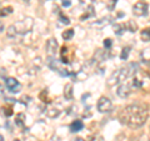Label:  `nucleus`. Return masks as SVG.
Returning a JSON list of instances; mask_svg holds the SVG:
<instances>
[{
    "mask_svg": "<svg viewBox=\"0 0 150 141\" xmlns=\"http://www.w3.org/2000/svg\"><path fill=\"white\" fill-rule=\"evenodd\" d=\"M5 70H4V69H0V76H3V78H5Z\"/></svg>",
    "mask_w": 150,
    "mask_h": 141,
    "instance_id": "c756f323",
    "label": "nucleus"
},
{
    "mask_svg": "<svg viewBox=\"0 0 150 141\" xmlns=\"http://www.w3.org/2000/svg\"><path fill=\"white\" fill-rule=\"evenodd\" d=\"M148 9H149V6L146 3L139 1L133 6V13H134V15H137V16H144V15H148Z\"/></svg>",
    "mask_w": 150,
    "mask_h": 141,
    "instance_id": "423d86ee",
    "label": "nucleus"
},
{
    "mask_svg": "<svg viewBox=\"0 0 150 141\" xmlns=\"http://www.w3.org/2000/svg\"><path fill=\"white\" fill-rule=\"evenodd\" d=\"M112 20H114V18H112L111 15H108V16H104V18L99 19V20H96L95 23H93L91 26H94V27H99V29H101V27H104V26H106V25H109Z\"/></svg>",
    "mask_w": 150,
    "mask_h": 141,
    "instance_id": "6e6552de",
    "label": "nucleus"
},
{
    "mask_svg": "<svg viewBox=\"0 0 150 141\" xmlns=\"http://www.w3.org/2000/svg\"><path fill=\"white\" fill-rule=\"evenodd\" d=\"M56 50H58V41L54 37H51L46 41V51L50 56H54L56 54Z\"/></svg>",
    "mask_w": 150,
    "mask_h": 141,
    "instance_id": "0eeeda50",
    "label": "nucleus"
},
{
    "mask_svg": "<svg viewBox=\"0 0 150 141\" xmlns=\"http://www.w3.org/2000/svg\"><path fill=\"white\" fill-rule=\"evenodd\" d=\"M0 141H4V137H3V135H0Z\"/></svg>",
    "mask_w": 150,
    "mask_h": 141,
    "instance_id": "72a5a7b5",
    "label": "nucleus"
},
{
    "mask_svg": "<svg viewBox=\"0 0 150 141\" xmlns=\"http://www.w3.org/2000/svg\"><path fill=\"white\" fill-rule=\"evenodd\" d=\"M16 35V32H15V30H14V26L13 25H10L8 27V36L9 37H14Z\"/></svg>",
    "mask_w": 150,
    "mask_h": 141,
    "instance_id": "b1692460",
    "label": "nucleus"
},
{
    "mask_svg": "<svg viewBox=\"0 0 150 141\" xmlns=\"http://www.w3.org/2000/svg\"><path fill=\"white\" fill-rule=\"evenodd\" d=\"M74 141H85V140H84V139H81V137H76V139H75Z\"/></svg>",
    "mask_w": 150,
    "mask_h": 141,
    "instance_id": "473e14b6",
    "label": "nucleus"
},
{
    "mask_svg": "<svg viewBox=\"0 0 150 141\" xmlns=\"http://www.w3.org/2000/svg\"><path fill=\"white\" fill-rule=\"evenodd\" d=\"M80 3H81V4H84V3H85V0H80Z\"/></svg>",
    "mask_w": 150,
    "mask_h": 141,
    "instance_id": "f704fd0d",
    "label": "nucleus"
},
{
    "mask_svg": "<svg viewBox=\"0 0 150 141\" xmlns=\"http://www.w3.org/2000/svg\"><path fill=\"white\" fill-rule=\"evenodd\" d=\"M26 100H31V99H30L29 96H23V97L20 99V100H18V101H21L24 105H28V101H26Z\"/></svg>",
    "mask_w": 150,
    "mask_h": 141,
    "instance_id": "bb28decb",
    "label": "nucleus"
},
{
    "mask_svg": "<svg viewBox=\"0 0 150 141\" xmlns=\"http://www.w3.org/2000/svg\"><path fill=\"white\" fill-rule=\"evenodd\" d=\"M11 13H13V8L11 6L0 9V16H8V15H10Z\"/></svg>",
    "mask_w": 150,
    "mask_h": 141,
    "instance_id": "6ab92c4d",
    "label": "nucleus"
},
{
    "mask_svg": "<svg viewBox=\"0 0 150 141\" xmlns=\"http://www.w3.org/2000/svg\"><path fill=\"white\" fill-rule=\"evenodd\" d=\"M0 110H1L3 116L9 117V116H11V115H13V109H11V107H1Z\"/></svg>",
    "mask_w": 150,
    "mask_h": 141,
    "instance_id": "aec40b11",
    "label": "nucleus"
},
{
    "mask_svg": "<svg viewBox=\"0 0 150 141\" xmlns=\"http://www.w3.org/2000/svg\"><path fill=\"white\" fill-rule=\"evenodd\" d=\"M3 94H4V86L0 84V96H3Z\"/></svg>",
    "mask_w": 150,
    "mask_h": 141,
    "instance_id": "7c9ffc66",
    "label": "nucleus"
},
{
    "mask_svg": "<svg viewBox=\"0 0 150 141\" xmlns=\"http://www.w3.org/2000/svg\"><path fill=\"white\" fill-rule=\"evenodd\" d=\"M64 97L67 100H71L73 99V85L71 84H67L64 87Z\"/></svg>",
    "mask_w": 150,
    "mask_h": 141,
    "instance_id": "9b49d317",
    "label": "nucleus"
},
{
    "mask_svg": "<svg viewBox=\"0 0 150 141\" xmlns=\"http://www.w3.org/2000/svg\"><path fill=\"white\" fill-rule=\"evenodd\" d=\"M137 70H138V64L137 63H130V64L126 65V66L120 68L119 70H116V71L108 79V85L112 86V85H115V84H119L121 81H124V80H126L128 78L133 76V75L137 73Z\"/></svg>",
    "mask_w": 150,
    "mask_h": 141,
    "instance_id": "f03ea898",
    "label": "nucleus"
},
{
    "mask_svg": "<svg viewBox=\"0 0 150 141\" xmlns=\"http://www.w3.org/2000/svg\"><path fill=\"white\" fill-rule=\"evenodd\" d=\"M14 26V30H15L16 34H25V32L30 31L33 27V19L31 18H26L25 20L16 23Z\"/></svg>",
    "mask_w": 150,
    "mask_h": 141,
    "instance_id": "7ed1b4c3",
    "label": "nucleus"
},
{
    "mask_svg": "<svg viewBox=\"0 0 150 141\" xmlns=\"http://www.w3.org/2000/svg\"><path fill=\"white\" fill-rule=\"evenodd\" d=\"M62 5H63L64 8H69L70 5H71V1H70V0H63V1H62Z\"/></svg>",
    "mask_w": 150,
    "mask_h": 141,
    "instance_id": "cd10ccee",
    "label": "nucleus"
},
{
    "mask_svg": "<svg viewBox=\"0 0 150 141\" xmlns=\"http://www.w3.org/2000/svg\"><path fill=\"white\" fill-rule=\"evenodd\" d=\"M3 1H5V0H0V3H3Z\"/></svg>",
    "mask_w": 150,
    "mask_h": 141,
    "instance_id": "c9c22d12",
    "label": "nucleus"
},
{
    "mask_svg": "<svg viewBox=\"0 0 150 141\" xmlns=\"http://www.w3.org/2000/svg\"><path fill=\"white\" fill-rule=\"evenodd\" d=\"M3 29H4V25H3V23H1V21H0V32H1V31H3Z\"/></svg>",
    "mask_w": 150,
    "mask_h": 141,
    "instance_id": "2f4dec72",
    "label": "nucleus"
},
{
    "mask_svg": "<svg viewBox=\"0 0 150 141\" xmlns=\"http://www.w3.org/2000/svg\"><path fill=\"white\" fill-rule=\"evenodd\" d=\"M5 85L8 87V90L13 92V94H16L20 91V82L18 81L15 78H6L5 79Z\"/></svg>",
    "mask_w": 150,
    "mask_h": 141,
    "instance_id": "39448f33",
    "label": "nucleus"
},
{
    "mask_svg": "<svg viewBox=\"0 0 150 141\" xmlns=\"http://www.w3.org/2000/svg\"><path fill=\"white\" fill-rule=\"evenodd\" d=\"M125 29H128L130 32H135L138 30V25H137V23H135V21L129 20L128 24H126V26H125Z\"/></svg>",
    "mask_w": 150,
    "mask_h": 141,
    "instance_id": "4468645a",
    "label": "nucleus"
},
{
    "mask_svg": "<svg viewBox=\"0 0 150 141\" xmlns=\"http://www.w3.org/2000/svg\"><path fill=\"white\" fill-rule=\"evenodd\" d=\"M69 129H70L71 133H79L80 130L84 129V124H83L81 120H75V121H73V123L70 124Z\"/></svg>",
    "mask_w": 150,
    "mask_h": 141,
    "instance_id": "9d476101",
    "label": "nucleus"
},
{
    "mask_svg": "<svg viewBox=\"0 0 150 141\" xmlns=\"http://www.w3.org/2000/svg\"><path fill=\"white\" fill-rule=\"evenodd\" d=\"M111 45H112V40L111 39H105L104 40V48L105 49H110Z\"/></svg>",
    "mask_w": 150,
    "mask_h": 141,
    "instance_id": "393cba45",
    "label": "nucleus"
},
{
    "mask_svg": "<svg viewBox=\"0 0 150 141\" xmlns=\"http://www.w3.org/2000/svg\"><path fill=\"white\" fill-rule=\"evenodd\" d=\"M114 31L116 35H123L125 31V25L123 24H114Z\"/></svg>",
    "mask_w": 150,
    "mask_h": 141,
    "instance_id": "2eb2a0df",
    "label": "nucleus"
},
{
    "mask_svg": "<svg viewBox=\"0 0 150 141\" xmlns=\"http://www.w3.org/2000/svg\"><path fill=\"white\" fill-rule=\"evenodd\" d=\"M96 140H101V137L98 134L90 135V136H89V139H88V141H96Z\"/></svg>",
    "mask_w": 150,
    "mask_h": 141,
    "instance_id": "a878e982",
    "label": "nucleus"
},
{
    "mask_svg": "<svg viewBox=\"0 0 150 141\" xmlns=\"http://www.w3.org/2000/svg\"><path fill=\"white\" fill-rule=\"evenodd\" d=\"M86 11H88L86 14H84V15L80 16V20H81V21H83V20H85V19H88V18H90V16H94V15H95V11H94V6H93V5H89Z\"/></svg>",
    "mask_w": 150,
    "mask_h": 141,
    "instance_id": "ddd939ff",
    "label": "nucleus"
},
{
    "mask_svg": "<svg viewBox=\"0 0 150 141\" xmlns=\"http://www.w3.org/2000/svg\"><path fill=\"white\" fill-rule=\"evenodd\" d=\"M96 107H98V111L99 112H110L112 109V102L110 101L109 97L101 96L99 99V101H98Z\"/></svg>",
    "mask_w": 150,
    "mask_h": 141,
    "instance_id": "20e7f679",
    "label": "nucleus"
},
{
    "mask_svg": "<svg viewBox=\"0 0 150 141\" xmlns=\"http://www.w3.org/2000/svg\"><path fill=\"white\" fill-rule=\"evenodd\" d=\"M116 3H118V0H108V3H106V6H108V9H109L110 11H112V10H114V9H115Z\"/></svg>",
    "mask_w": 150,
    "mask_h": 141,
    "instance_id": "5701e85b",
    "label": "nucleus"
},
{
    "mask_svg": "<svg viewBox=\"0 0 150 141\" xmlns=\"http://www.w3.org/2000/svg\"><path fill=\"white\" fill-rule=\"evenodd\" d=\"M46 115H48L50 119H54V117H58L60 115V111L58 109H49V110H46Z\"/></svg>",
    "mask_w": 150,
    "mask_h": 141,
    "instance_id": "dca6fc26",
    "label": "nucleus"
},
{
    "mask_svg": "<svg viewBox=\"0 0 150 141\" xmlns=\"http://www.w3.org/2000/svg\"><path fill=\"white\" fill-rule=\"evenodd\" d=\"M142 39H143V41H145V43H149V40H150L149 29H144V30L142 31Z\"/></svg>",
    "mask_w": 150,
    "mask_h": 141,
    "instance_id": "412c9836",
    "label": "nucleus"
},
{
    "mask_svg": "<svg viewBox=\"0 0 150 141\" xmlns=\"http://www.w3.org/2000/svg\"><path fill=\"white\" fill-rule=\"evenodd\" d=\"M120 121L131 129L143 126L148 120V111L142 105H129L120 112Z\"/></svg>",
    "mask_w": 150,
    "mask_h": 141,
    "instance_id": "f257e3e1",
    "label": "nucleus"
},
{
    "mask_svg": "<svg viewBox=\"0 0 150 141\" xmlns=\"http://www.w3.org/2000/svg\"><path fill=\"white\" fill-rule=\"evenodd\" d=\"M63 39L64 40H70L71 37L74 36V30L73 29H69V30H65L64 32H63Z\"/></svg>",
    "mask_w": 150,
    "mask_h": 141,
    "instance_id": "a211bd4d",
    "label": "nucleus"
},
{
    "mask_svg": "<svg viewBox=\"0 0 150 141\" xmlns=\"http://www.w3.org/2000/svg\"><path fill=\"white\" fill-rule=\"evenodd\" d=\"M5 100L9 101V102H11V104H15V102L18 101V100H15V99H10V97H5Z\"/></svg>",
    "mask_w": 150,
    "mask_h": 141,
    "instance_id": "c85d7f7f",
    "label": "nucleus"
},
{
    "mask_svg": "<svg viewBox=\"0 0 150 141\" xmlns=\"http://www.w3.org/2000/svg\"><path fill=\"white\" fill-rule=\"evenodd\" d=\"M59 21H60V24H63V25H69L70 24L69 18L63 15V14H60V15H59Z\"/></svg>",
    "mask_w": 150,
    "mask_h": 141,
    "instance_id": "4be33fe9",
    "label": "nucleus"
},
{
    "mask_svg": "<svg viewBox=\"0 0 150 141\" xmlns=\"http://www.w3.org/2000/svg\"><path fill=\"white\" fill-rule=\"evenodd\" d=\"M15 125L19 126V128H24L25 126V115L24 114H18L15 117Z\"/></svg>",
    "mask_w": 150,
    "mask_h": 141,
    "instance_id": "f8f14e48",
    "label": "nucleus"
},
{
    "mask_svg": "<svg viewBox=\"0 0 150 141\" xmlns=\"http://www.w3.org/2000/svg\"><path fill=\"white\" fill-rule=\"evenodd\" d=\"M129 53H130V46H125V48L121 50V54H120V59L123 60H126L128 59V56H129Z\"/></svg>",
    "mask_w": 150,
    "mask_h": 141,
    "instance_id": "f3484780",
    "label": "nucleus"
},
{
    "mask_svg": "<svg viewBox=\"0 0 150 141\" xmlns=\"http://www.w3.org/2000/svg\"><path fill=\"white\" fill-rule=\"evenodd\" d=\"M116 94H118V96L120 97H128L130 95V86L129 85H126V84H123V85H120L118 87V91H116Z\"/></svg>",
    "mask_w": 150,
    "mask_h": 141,
    "instance_id": "1a4fd4ad",
    "label": "nucleus"
}]
</instances>
